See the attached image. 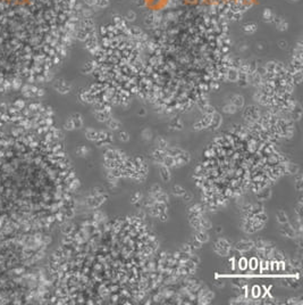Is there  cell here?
Returning a JSON list of instances; mask_svg holds the SVG:
<instances>
[{
    "label": "cell",
    "mask_w": 303,
    "mask_h": 305,
    "mask_svg": "<svg viewBox=\"0 0 303 305\" xmlns=\"http://www.w3.org/2000/svg\"><path fill=\"white\" fill-rule=\"evenodd\" d=\"M51 0H0V43L18 42L46 28Z\"/></svg>",
    "instance_id": "obj_1"
}]
</instances>
